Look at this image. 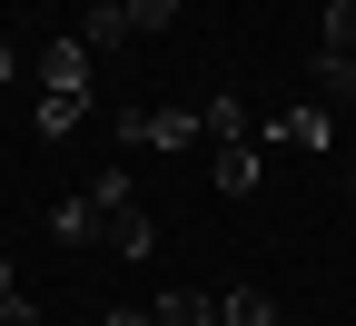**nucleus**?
<instances>
[{
  "instance_id": "nucleus-1",
  "label": "nucleus",
  "mask_w": 356,
  "mask_h": 326,
  "mask_svg": "<svg viewBox=\"0 0 356 326\" xmlns=\"http://www.w3.org/2000/svg\"><path fill=\"white\" fill-rule=\"evenodd\" d=\"M208 119L198 109H119V149L139 158V149H198Z\"/></svg>"
},
{
  "instance_id": "nucleus-2",
  "label": "nucleus",
  "mask_w": 356,
  "mask_h": 326,
  "mask_svg": "<svg viewBox=\"0 0 356 326\" xmlns=\"http://www.w3.org/2000/svg\"><path fill=\"white\" fill-rule=\"evenodd\" d=\"M208 178L218 198H257V138H208Z\"/></svg>"
},
{
  "instance_id": "nucleus-3",
  "label": "nucleus",
  "mask_w": 356,
  "mask_h": 326,
  "mask_svg": "<svg viewBox=\"0 0 356 326\" xmlns=\"http://www.w3.org/2000/svg\"><path fill=\"white\" fill-rule=\"evenodd\" d=\"M30 70H40V89H79V99H89V79H99V60H89L79 40H50V50H40Z\"/></svg>"
},
{
  "instance_id": "nucleus-4",
  "label": "nucleus",
  "mask_w": 356,
  "mask_h": 326,
  "mask_svg": "<svg viewBox=\"0 0 356 326\" xmlns=\"http://www.w3.org/2000/svg\"><path fill=\"white\" fill-rule=\"evenodd\" d=\"M99 247H109V257H129V267H139V257L159 247V227H149V208H109V218H99Z\"/></svg>"
},
{
  "instance_id": "nucleus-5",
  "label": "nucleus",
  "mask_w": 356,
  "mask_h": 326,
  "mask_svg": "<svg viewBox=\"0 0 356 326\" xmlns=\"http://www.w3.org/2000/svg\"><path fill=\"white\" fill-rule=\"evenodd\" d=\"M218 326H287V307L267 287H228V297H218Z\"/></svg>"
},
{
  "instance_id": "nucleus-6",
  "label": "nucleus",
  "mask_w": 356,
  "mask_h": 326,
  "mask_svg": "<svg viewBox=\"0 0 356 326\" xmlns=\"http://www.w3.org/2000/svg\"><path fill=\"white\" fill-rule=\"evenodd\" d=\"M149 326H218V297H208V287H168V297L149 307Z\"/></svg>"
},
{
  "instance_id": "nucleus-7",
  "label": "nucleus",
  "mask_w": 356,
  "mask_h": 326,
  "mask_svg": "<svg viewBox=\"0 0 356 326\" xmlns=\"http://www.w3.org/2000/svg\"><path fill=\"white\" fill-rule=\"evenodd\" d=\"M79 50H89V60L129 50V10H89V20H79Z\"/></svg>"
},
{
  "instance_id": "nucleus-8",
  "label": "nucleus",
  "mask_w": 356,
  "mask_h": 326,
  "mask_svg": "<svg viewBox=\"0 0 356 326\" xmlns=\"http://www.w3.org/2000/svg\"><path fill=\"white\" fill-rule=\"evenodd\" d=\"M89 119V99H79V89H40V138H70Z\"/></svg>"
},
{
  "instance_id": "nucleus-9",
  "label": "nucleus",
  "mask_w": 356,
  "mask_h": 326,
  "mask_svg": "<svg viewBox=\"0 0 356 326\" xmlns=\"http://www.w3.org/2000/svg\"><path fill=\"white\" fill-rule=\"evenodd\" d=\"M277 138H287V149H327L337 129H327V109H317V99H307V109H287V119H277Z\"/></svg>"
},
{
  "instance_id": "nucleus-10",
  "label": "nucleus",
  "mask_w": 356,
  "mask_h": 326,
  "mask_svg": "<svg viewBox=\"0 0 356 326\" xmlns=\"http://www.w3.org/2000/svg\"><path fill=\"white\" fill-rule=\"evenodd\" d=\"M208 138H248V99H238V89H208Z\"/></svg>"
},
{
  "instance_id": "nucleus-11",
  "label": "nucleus",
  "mask_w": 356,
  "mask_h": 326,
  "mask_svg": "<svg viewBox=\"0 0 356 326\" xmlns=\"http://www.w3.org/2000/svg\"><path fill=\"white\" fill-rule=\"evenodd\" d=\"M327 60H356V0H327V30H317Z\"/></svg>"
},
{
  "instance_id": "nucleus-12",
  "label": "nucleus",
  "mask_w": 356,
  "mask_h": 326,
  "mask_svg": "<svg viewBox=\"0 0 356 326\" xmlns=\"http://www.w3.org/2000/svg\"><path fill=\"white\" fill-rule=\"evenodd\" d=\"M307 79H317L337 109H356V60H327V50H317V60H307Z\"/></svg>"
},
{
  "instance_id": "nucleus-13",
  "label": "nucleus",
  "mask_w": 356,
  "mask_h": 326,
  "mask_svg": "<svg viewBox=\"0 0 356 326\" xmlns=\"http://www.w3.org/2000/svg\"><path fill=\"white\" fill-rule=\"evenodd\" d=\"M50 238H70V247L99 238V208H89V198H60V208H50Z\"/></svg>"
},
{
  "instance_id": "nucleus-14",
  "label": "nucleus",
  "mask_w": 356,
  "mask_h": 326,
  "mask_svg": "<svg viewBox=\"0 0 356 326\" xmlns=\"http://www.w3.org/2000/svg\"><path fill=\"white\" fill-rule=\"evenodd\" d=\"M89 208H99V218H109V208H139V178H129V168H99V188H89Z\"/></svg>"
},
{
  "instance_id": "nucleus-15",
  "label": "nucleus",
  "mask_w": 356,
  "mask_h": 326,
  "mask_svg": "<svg viewBox=\"0 0 356 326\" xmlns=\"http://www.w3.org/2000/svg\"><path fill=\"white\" fill-rule=\"evenodd\" d=\"M119 10H129V40H149V30L178 20V0H119Z\"/></svg>"
},
{
  "instance_id": "nucleus-16",
  "label": "nucleus",
  "mask_w": 356,
  "mask_h": 326,
  "mask_svg": "<svg viewBox=\"0 0 356 326\" xmlns=\"http://www.w3.org/2000/svg\"><path fill=\"white\" fill-rule=\"evenodd\" d=\"M0 326H40V307H30V297H10V307H0Z\"/></svg>"
},
{
  "instance_id": "nucleus-17",
  "label": "nucleus",
  "mask_w": 356,
  "mask_h": 326,
  "mask_svg": "<svg viewBox=\"0 0 356 326\" xmlns=\"http://www.w3.org/2000/svg\"><path fill=\"white\" fill-rule=\"evenodd\" d=\"M99 326H149V307H109V316H99Z\"/></svg>"
},
{
  "instance_id": "nucleus-18",
  "label": "nucleus",
  "mask_w": 356,
  "mask_h": 326,
  "mask_svg": "<svg viewBox=\"0 0 356 326\" xmlns=\"http://www.w3.org/2000/svg\"><path fill=\"white\" fill-rule=\"evenodd\" d=\"M10 297H20V277H10V257H0V307H10Z\"/></svg>"
},
{
  "instance_id": "nucleus-19",
  "label": "nucleus",
  "mask_w": 356,
  "mask_h": 326,
  "mask_svg": "<svg viewBox=\"0 0 356 326\" xmlns=\"http://www.w3.org/2000/svg\"><path fill=\"white\" fill-rule=\"evenodd\" d=\"M0 79H20V50H10V40H0Z\"/></svg>"
},
{
  "instance_id": "nucleus-20",
  "label": "nucleus",
  "mask_w": 356,
  "mask_h": 326,
  "mask_svg": "<svg viewBox=\"0 0 356 326\" xmlns=\"http://www.w3.org/2000/svg\"><path fill=\"white\" fill-rule=\"evenodd\" d=\"M89 10H119V0H89Z\"/></svg>"
},
{
  "instance_id": "nucleus-21",
  "label": "nucleus",
  "mask_w": 356,
  "mask_h": 326,
  "mask_svg": "<svg viewBox=\"0 0 356 326\" xmlns=\"http://www.w3.org/2000/svg\"><path fill=\"white\" fill-rule=\"evenodd\" d=\"M346 198H356V168H346Z\"/></svg>"
},
{
  "instance_id": "nucleus-22",
  "label": "nucleus",
  "mask_w": 356,
  "mask_h": 326,
  "mask_svg": "<svg viewBox=\"0 0 356 326\" xmlns=\"http://www.w3.org/2000/svg\"><path fill=\"white\" fill-rule=\"evenodd\" d=\"M287 326H297V316H287Z\"/></svg>"
}]
</instances>
